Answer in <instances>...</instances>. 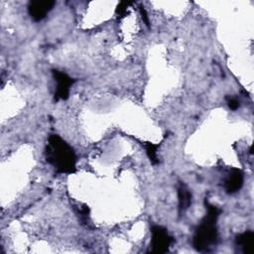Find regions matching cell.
Here are the masks:
<instances>
[{
	"label": "cell",
	"instance_id": "6da1fadb",
	"mask_svg": "<svg viewBox=\"0 0 254 254\" xmlns=\"http://www.w3.org/2000/svg\"><path fill=\"white\" fill-rule=\"evenodd\" d=\"M47 162L59 174H73L76 172V156L73 149L59 135L48 138L45 149Z\"/></svg>",
	"mask_w": 254,
	"mask_h": 254
},
{
	"label": "cell",
	"instance_id": "7a4b0ae2",
	"mask_svg": "<svg viewBox=\"0 0 254 254\" xmlns=\"http://www.w3.org/2000/svg\"><path fill=\"white\" fill-rule=\"evenodd\" d=\"M204 203L206 214L196 227L192 238V245L194 249L199 252L210 251L215 247L218 241L216 221L221 210L207 200H205Z\"/></svg>",
	"mask_w": 254,
	"mask_h": 254
},
{
	"label": "cell",
	"instance_id": "3957f363",
	"mask_svg": "<svg viewBox=\"0 0 254 254\" xmlns=\"http://www.w3.org/2000/svg\"><path fill=\"white\" fill-rule=\"evenodd\" d=\"M151 252L157 254L168 252L173 242V237L170 235L168 230L161 225H153L151 228Z\"/></svg>",
	"mask_w": 254,
	"mask_h": 254
},
{
	"label": "cell",
	"instance_id": "277c9868",
	"mask_svg": "<svg viewBox=\"0 0 254 254\" xmlns=\"http://www.w3.org/2000/svg\"><path fill=\"white\" fill-rule=\"evenodd\" d=\"M54 79L57 81V87L55 91V100H66L69 95L70 86L74 83L75 79L71 78L65 72L59 69H52Z\"/></svg>",
	"mask_w": 254,
	"mask_h": 254
},
{
	"label": "cell",
	"instance_id": "5b68a950",
	"mask_svg": "<svg viewBox=\"0 0 254 254\" xmlns=\"http://www.w3.org/2000/svg\"><path fill=\"white\" fill-rule=\"evenodd\" d=\"M55 1L53 0H34L28 4V13L30 17L39 22L43 20L47 14L54 8Z\"/></svg>",
	"mask_w": 254,
	"mask_h": 254
},
{
	"label": "cell",
	"instance_id": "8992f818",
	"mask_svg": "<svg viewBox=\"0 0 254 254\" xmlns=\"http://www.w3.org/2000/svg\"><path fill=\"white\" fill-rule=\"evenodd\" d=\"M243 182H244V176L242 171L236 168H232L228 172L224 180V190L229 194L235 193L242 188Z\"/></svg>",
	"mask_w": 254,
	"mask_h": 254
},
{
	"label": "cell",
	"instance_id": "52a82bcc",
	"mask_svg": "<svg viewBox=\"0 0 254 254\" xmlns=\"http://www.w3.org/2000/svg\"><path fill=\"white\" fill-rule=\"evenodd\" d=\"M235 244L244 254H251L254 250V232L245 231L235 238Z\"/></svg>",
	"mask_w": 254,
	"mask_h": 254
},
{
	"label": "cell",
	"instance_id": "ba28073f",
	"mask_svg": "<svg viewBox=\"0 0 254 254\" xmlns=\"http://www.w3.org/2000/svg\"><path fill=\"white\" fill-rule=\"evenodd\" d=\"M178 200H179V213L185 212L191 203V192L183 184L178 188Z\"/></svg>",
	"mask_w": 254,
	"mask_h": 254
},
{
	"label": "cell",
	"instance_id": "9c48e42d",
	"mask_svg": "<svg viewBox=\"0 0 254 254\" xmlns=\"http://www.w3.org/2000/svg\"><path fill=\"white\" fill-rule=\"evenodd\" d=\"M144 146H145V149H146L147 156L150 159L151 163L153 165H157L159 163V160H158V157H157L158 145H155V144H153L151 142H146L144 144Z\"/></svg>",
	"mask_w": 254,
	"mask_h": 254
},
{
	"label": "cell",
	"instance_id": "30bf717a",
	"mask_svg": "<svg viewBox=\"0 0 254 254\" xmlns=\"http://www.w3.org/2000/svg\"><path fill=\"white\" fill-rule=\"evenodd\" d=\"M130 4H132V2H120L116 8V14L120 17H124L127 12V8Z\"/></svg>",
	"mask_w": 254,
	"mask_h": 254
},
{
	"label": "cell",
	"instance_id": "8fae6325",
	"mask_svg": "<svg viewBox=\"0 0 254 254\" xmlns=\"http://www.w3.org/2000/svg\"><path fill=\"white\" fill-rule=\"evenodd\" d=\"M226 100H227V105H228V107L230 109L236 110L239 107V101L236 98H234V97H227Z\"/></svg>",
	"mask_w": 254,
	"mask_h": 254
},
{
	"label": "cell",
	"instance_id": "7c38bea8",
	"mask_svg": "<svg viewBox=\"0 0 254 254\" xmlns=\"http://www.w3.org/2000/svg\"><path fill=\"white\" fill-rule=\"evenodd\" d=\"M140 11H141V15H142V19L144 20L145 24L147 25V27H150V24H149V19H148V16H147V13L145 11V9H143V7L140 8Z\"/></svg>",
	"mask_w": 254,
	"mask_h": 254
}]
</instances>
